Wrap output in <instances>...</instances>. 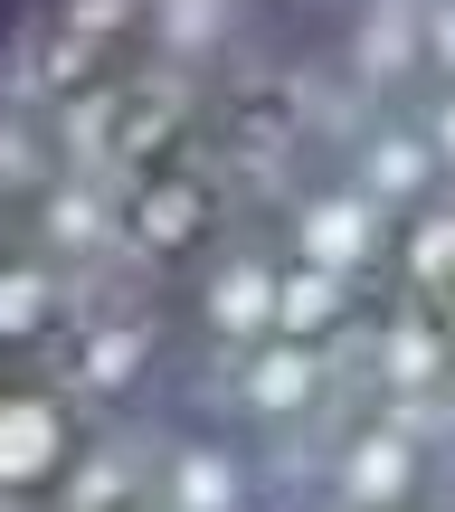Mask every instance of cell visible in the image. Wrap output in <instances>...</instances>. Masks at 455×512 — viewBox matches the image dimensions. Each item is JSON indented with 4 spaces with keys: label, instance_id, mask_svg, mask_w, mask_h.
I'll use <instances>...</instances> for the list:
<instances>
[{
    "label": "cell",
    "instance_id": "obj_8",
    "mask_svg": "<svg viewBox=\"0 0 455 512\" xmlns=\"http://www.w3.org/2000/svg\"><path fill=\"white\" fill-rule=\"evenodd\" d=\"M408 57H427V0H370L351 29V67L361 76H399Z\"/></svg>",
    "mask_w": 455,
    "mask_h": 512
},
{
    "label": "cell",
    "instance_id": "obj_13",
    "mask_svg": "<svg viewBox=\"0 0 455 512\" xmlns=\"http://www.w3.org/2000/svg\"><path fill=\"white\" fill-rule=\"evenodd\" d=\"M38 228H48V247H95L105 238V190L95 181H48L38 190Z\"/></svg>",
    "mask_w": 455,
    "mask_h": 512
},
{
    "label": "cell",
    "instance_id": "obj_22",
    "mask_svg": "<svg viewBox=\"0 0 455 512\" xmlns=\"http://www.w3.org/2000/svg\"><path fill=\"white\" fill-rule=\"evenodd\" d=\"M124 512H133V503H124Z\"/></svg>",
    "mask_w": 455,
    "mask_h": 512
},
{
    "label": "cell",
    "instance_id": "obj_4",
    "mask_svg": "<svg viewBox=\"0 0 455 512\" xmlns=\"http://www.w3.org/2000/svg\"><path fill=\"white\" fill-rule=\"evenodd\" d=\"M124 228H133V247H152V256L190 247V238L209 228V181H181V171H152V181H133Z\"/></svg>",
    "mask_w": 455,
    "mask_h": 512
},
{
    "label": "cell",
    "instance_id": "obj_7",
    "mask_svg": "<svg viewBox=\"0 0 455 512\" xmlns=\"http://www.w3.org/2000/svg\"><path fill=\"white\" fill-rule=\"evenodd\" d=\"M446 361H455V342H446V323H437L427 304H399V313L380 323V380L399 389V399H418Z\"/></svg>",
    "mask_w": 455,
    "mask_h": 512
},
{
    "label": "cell",
    "instance_id": "obj_18",
    "mask_svg": "<svg viewBox=\"0 0 455 512\" xmlns=\"http://www.w3.org/2000/svg\"><path fill=\"white\" fill-rule=\"evenodd\" d=\"M219 19H228V0H152V29H162V38H181V48H200Z\"/></svg>",
    "mask_w": 455,
    "mask_h": 512
},
{
    "label": "cell",
    "instance_id": "obj_20",
    "mask_svg": "<svg viewBox=\"0 0 455 512\" xmlns=\"http://www.w3.org/2000/svg\"><path fill=\"white\" fill-rule=\"evenodd\" d=\"M427 143H437V152H446V162H455V86L437 95V105H427Z\"/></svg>",
    "mask_w": 455,
    "mask_h": 512
},
{
    "label": "cell",
    "instance_id": "obj_2",
    "mask_svg": "<svg viewBox=\"0 0 455 512\" xmlns=\"http://www.w3.org/2000/svg\"><path fill=\"white\" fill-rule=\"evenodd\" d=\"M76 437H67V408L48 389H0V484H48L67 475Z\"/></svg>",
    "mask_w": 455,
    "mask_h": 512
},
{
    "label": "cell",
    "instance_id": "obj_21",
    "mask_svg": "<svg viewBox=\"0 0 455 512\" xmlns=\"http://www.w3.org/2000/svg\"><path fill=\"white\" fill-rule=\"evenodd\" d=\"M437 323H446V342H455V285H446V294H437Z\"/></svg>",
    "mask_w": 455,
    "mask_h": 512
},
{
    "label": "cell",
    "instance_id": "obj_11",
    "mask_svg": "<svg viewBox=\"0 0 455 512\" xmlns=\"http://www.w3.org/2000/svg\"><path fill=\"white\" fill-rule=\"evenodd\" d=\"M399 266L418 275L427 294L455 285V200H418V209L399 219Z\"/></svg>",
    "mask_w": 455,
    "mask_h": 512
},
{
    "label": "cell",
    "instance_id": "obj_14",
    "mask_svg": "<svg viewBox=\"0 0 455 512\" xmlns=\"http://www.w3.org/2000/svg\"><path fill=\"white\" fill-rule=\"evenodd\" d=\"M57 313V275L38 256H0V332H38Z\"/></svg>",
    "mask_w": 455,
    "mask_h": 512
},
{
    "label": "cell",
    "instance_id": "obj_15",
    "mask_svg": "<svg viewBox=\"0 0 455 512\" xmlns=\"http://www.w3.org/2000/svg\"><path fill=\"white\" fill-rule=\"evenodd\" d=\"M143 351H152V342H143L133 323H95V332H76V380H86V389H114Z\"/></svg>",
    "mask_w": 455,
    "mask_h": 512
},
{
    "label": "cell",
    "instance_id": "obj_3",
    "mask_svg": "<svg viewBox=\"0 0 455 512\" xmlns=\"http://www.w3.org/2000/svg\"><path fill=\"white\" fill-rule=\"evenodd\" d=\"M275 256H219L209 266V285H200V313H209V332H237V342H266L275 332Z\"/></svg>",
    "mask_w": 455,
    "mask_h": 512
},
{
    "label": "cell",
    "instance_id": "obj_9",
    "mask_svg": "<svg viewBox=\"0 0 455 512\" xmlns=\"http://www.w3.org/2000/svg\"><path fill=\"white\" fill-rule=\"evenodd\" d=\"M427 171H437V143H427V124H370V133H361V190L380 181L389 200H418Z\"/></svg>",
    "mask_w": 455,
    "mask_h": 512
},
{
    "label": "cell",
    "instance_id": "obj_16",
    "mask_svg": "<svg viewBox=\"0 0 455 512\" xmlns=\"http://www.w3.org/2000/svg\"><path fill=\"white\" fill-rule=\"evenodd\" d=\"M67 512H124V465L114 456H76L67 465Z\"/></svg>",
    "mask_w": 455,
    "mask_h": 512
},
{
    "label": "cell",
    "instance_id": "obj_12",
    "mask_svg": "<svg viewBox=\"0 0 455 512\" xmlns=\"http://www.w3.org/2000/svg\"><path fill=\"white\" fill-rule=\"evenodd\" d=\"M171 503L181 512H237V456L228 446H181L171 456Z\"/></svg>",
    "mask_w": 455,
    "mask_h": 512
},
{
    "label": "cell",
    "instance_id": "obj_17",
    "mask_svg": "<svg viewBox=\"0 0 455 512\" xmlns=\"http://www.w3.org/2000/svg\"><path fill=\"white\" fill-rule=\"evenodd\" d=\"M0 181H38L48 190V152H38L29 114H10V105H0Z\"/></svg>",
    "mask_w": 455,
    "mask_h": 512
},
{
    "label": "cell",
    "instance_id": "obj_1",
    "mask_svg": "<svg viewBox=\"0 0 455 512\" xmlns=\"http://www.w3.org/2000/svg\"><path fill=\"white\" fill-rule=\"evenodd\" d=\"M285 238H294L304 266H332V275L370 266V256H380V190H361V181H313V190H294Z\"/></svg>",
    "mask_w": 455,
    "mask_h": 512
},
{
    "label": "cell",
    "instance_id": "obj_6",
    "mask_svg": "<svg viewBox=\"0 0 455 512\" xmlns=\"http://www.w3.org/2000/svg\"><path fill=\"white\" fill-rule=\"evenodd\" d=\"M237 389H247L256 408H313V389H323V351H313L304 332H266V342H247Z\"/></svg>",
    "mask_w": 455,
    "mask_h": 512
},
{
    "label": "cell",
    "instance_id": "obj_5",
    "mask_svg": "<svg viewBox=\"0 0 455 512\" xmlns=\"http://www.w3.org/2000/svg\"><path fill=\"white\" fill-rule=\"evenodd\" d=\"M408 484H418V437H408L399 418L351 427V446H342V494L351 503H399Z\"/></svg>",
    "mask_w": 455,
    "mask_h": 512
},
{
    "label": "cell",
    "instance_id": "obj_10",
    "mask_svg": "<svg viewBox=\"0 0 455 512\" xmlns=\"http://www.w3.org/2000/svg\"><path fill=\"white\" fill-rule=\"evenodd\" d=\"M342 304H351V275L285 256V275H275V332H323V323H342Z\"/></svg>",
    "mask_w": 455,
    "mask_h": 512
},
{
    "label": "cell",
    "instance_id": "obj_19",
    "mask_svg": "<svg viewBox=\"0 0 455 512\" xmlns=\"http://www.w3.org/2000/svg\"><path fill=\"white\" fill-rule=\"evenodd\" d=\"M427 57L455 76V0H427Z\"/></svg>",
    "mask_w": 455,
    "mask_h": 512
}]
</instances>
